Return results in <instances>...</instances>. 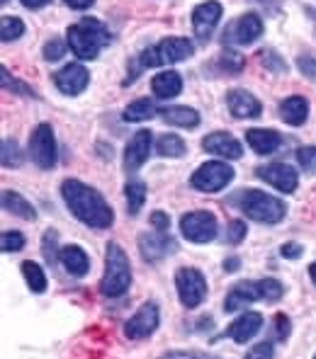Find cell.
Instances as JSON below:
<instances>
[{
	"label": "cell",
	"instance_id": "1",
	"mask_svg": "<svg viewBox=\"0 0 316 359\" xmlns=\"http://www.w3.org/2000/svg\"><path fill=\"white\" fill-rule=\"evenodd\" d=\"M61 194L66 199V207L81 224L91 229H110L114 221V214L105 197L95 187H88L81 180H66L61 184Z\"/></svg>",
	"mask_w": 316,
	"mask_h": 359
},
{
	"label": "cell",
	"instance_id": "2",
	"mask_svg": "<svg viewBox=\"0 0 316 359\" xmlns=\"http://www.w3.org/2000/svg\"><path fill=\"white\" fill-rule=\"evenodd\" d=\"M110 39H112V36H110V29L95 18H83L81 22L71 25L66 32L68 49L83 61L95 59V56L100 54V49L110 44Z\"/></svg>",
	"mask_w": 316,
	"mask_h": 359
},
{
	"label": "cell",
	"instance_id": "3",
	"mask_svg": "<svg viewBox=\"0 0 316 359\" xmlns=\"http://www.w3.org/2000/svg\"><path fill=\"white\" fill-rule=\"evenodd\" d=\"M231 199L249 219L258 221V224H280L287 214V204L272 194L263 192V189H244Z\"/></svg>",
	"mask_w": 316,
	"mask_h": 359
},
{
	"label": "cell",
	"instance_id": "4",
	"mask_svg": "<svg viewBox=\"0 0 316 359\" xmlns=\"http://www.w3.org/2000/svg\"><path fill=\"white\" fill-rule=\"evenodd\" d=\"M131 284V265L129 257L117 243H107L105 250V274L100 282V292L107 299H117L129 289Z\"/></svg>",
	"mask_w": 316,
	"mask_h": 359
},
{
	"label": "cell",
	"instance_id": "5",
	"mask_svg": "<svg viewBox=\"0 0 316 359\" xmlns=\"http://www.w3.org/2000/svg\"><path fill=\"white\" fill-rule=\"evenodd\" d=\"M284 294L282 284L272 277H265V279H258V282H239L231 287V292L226 294L224 299V311L226 313H234V311L244 309L246 304H253V301H280Z\"/></svg>",
	"mask_w": 316,
	"mask_h": 359
},
{
	"label": "cell",
	"instance_id": "6",
	"mask_svg": "<svg viewBox=\"0 0 316 359\" xmlns=\"http://www.w3.org/2000/svg\"><path fill=\"white\" fill-rule=\"evenodd\" d=\"M195 54V44L185 36H168V39H161L158 44H154L151 49H146L141 54V68H158L166 66V63H178L185 61Z\"/></svg>",
	"mask_w": 316,
	"mask_h": 359
},
{
	"label": "cell",
	"instance_id": "7",
	"mask_svg": "<svg viewBox=\"0 0 316 359\" xmlns=\"http://www.w3.org/2000/svg\"><path fill=\"white\" fill-rule=\"evenodd\" d=\"M234 180V168L224 161H209L204 165H199L197 170L190 177V184H192L197 192H221L226 184Z\"/></svg>",
	"mask_w": 316,
	"mask_h": 359
},
{
	"label": "cell",
	"instance_id": "8",
	"mask_svg": "<svg viewBox=\"0 0 316 359\" xmlns=\"http://www.w3.org/2000/svg\"><path fill=\"white\" fill-rule=\"evenodd\" d=\"M176 289L185 309H197L207 299V279L197 267H180L176 272Z\"/></svg>",
	"mask_w": 316,
	"mask_h": 359
},
{
	"label": "cell",
	"instance_id": "9",
	"mask_svg": "<svg viewBox=\"0 0 316 359\" xmlns=\"http://www.w3.org/2000/svg\"><path fill=\"white\" fill-rule=\"evenodd\" d=\"M29 156L41 170H51L56 165V139L49 124H39L29 136Z\"/></svg>",
	"mask_w": 316,
	"mask_h": 359
},
{
	"label": "cell",
	"instance_id": "10",
	"mask_svg": "<svg viewBox=\"0 0 316 359\" xmlns=\"http://www.w3.org/2000/svg\"><path fill=\"white\" fill-rule=\"evenodd\" d=\"M217 219L209 211H190L180 219V233L190 243H209L217 238Z\"/></svg>",
	"mask_w": 316,
	"mask_h": 359
},
{
	"label": "cell",
	"instance_id": "11",
	"mask_svg": "<svg viewBox=\"0 0 316 359\" xmlns=\"http://www.w3.org/2000/svg\"><path fill=\"white\" fill-rule=\"evenodd\" d=\"M158 323H161V311H158L154 301H149V304L139 306V311L126 320L124 335L131 337V340H144V337L154 335Z\"/></svg>",
	"mask_w": 316,
	"mask_h": 359
},
{
	"label": "cell",
	"instance_id": "12",
	"mask_svg": "<svg viewBox=\"0 0 316 359\" xmlns=\"http://www.w3.org/2000/svg\"><path fill=\"white\" fill-rule=\"evenodd\" d=\"M263 29H265L263 20L256 13H246L239 20H234L231 27L224 32V44H253V41L263 36Z\"/></svg>",
	"mask_w": 316,
	"mask_h": 359
},
{
	"label": "cell",
	"instance_id": "13",
	"mask_svg": "<svg viewBox=\"0 0 316 359\" xmlns=\"http://www.w3.org/2000/svg\"><path fill=\"white\" fill-rule=\"evenodd\" d=\"M221 15H224V8H221L219 0H207V3H199L197 8L192 10V29L195 36L199 41H207L209 36L217 29Z\"/></svg>",
	"mask_w": 316,
	"mask_h": 359
},
{
	"label": "cell",
	"instance_id": "14",
	"mask_svg": "<svg viewBox=\"0 0 316 359\" xmlns=\"http://www.w3.org/2000/svg\"><path fill=\"white\" fill-rule=\"evenodd\" d=\"M256 175L265 180L268 184H272L275 189H280L284 194H292L299 184L297 170L287 163H268V165H258Z\"/></svg>",
	"mask_w": 316,
	"mask_h": 359
},
{
	"label": "cell",
	"instance_id": "15",
	"mask_svg": "<svg viewBox=\"0 0 316 359\" xmlns=\"http://www.w3.org/2000/svg\"><path fill=\"white\" fill-rule=\"evenodd\" d=\"M88 83H91V73L81 63H68V66H63L61 71L54 73V86L59 88V93L68 95V97L81 95L88 88Z\"/></svg>",
	"mask_w": 316,
	"mask_h": 359
},
{
	"label": "cell",
	"instance_id": "16",
	"mask_svg": "<svg viewBox=\"0 0 316 359\" xmlns=\"http://www.w3.org/2000/svg\"><path fill=\"white\" fill-rule=\"evenodd\" d=\"M151 149H154V134L149 129H141L131 136V141L126 144L124 149V170L126 172H134L149 161Z\"/></svg>",
	"mask_w": 316,
	"mask_h": 359
},
{
	"label": "cell",
	"instance_id": "17",
	"mask_svg": "<svg viewBox=\"0 0 316 359\" xmlns=\"http://www.w3.org/2000/svg\"><path fill=\"white\" fill-rule=\"evenodd\" d=\"M139 250H141V255H144V260L158 262V260H163V257L171 255V252H176L178 243L168 233H161V231H158V233H141Z\"/></svg>",
	"mask_w": 316,
	"mask_h": 359
},
{
	"label": "cell",
	"instance_id": "18",
	"mask_svg": "<svg viewBox=\"0 0 316 359\" xmlns=\"http://www.w3.org/2000/svg\"><path fill=\"white\" fill-rule=\"evenodd\" d=\"M202 149L212 156L226 158V161H239L244 156V146L236 136L226 134V131H214V134L204 136L202 139Z\"/></svg>",
	"mask_w": 316,
	"mask_h": 359
},
{
	"label": "cell",
	"instance_id": "19",
	"mask_svg": "<svg viewBox=\"0 0 316 359\" xmlns=\"http://www.w3.org/2000/svg\"><path fill=\"white\" fill-rule=\"evenodd\" d=\"M226 104H229V112L239 119H256L263 112V104L249 90H231L226 95Z\"/></svg>",
	"mask_w": 316,
	"mask_h": 359
},
{
	"label": "cell",
	"instance_id": "20",
	"mask_svg": "<svg viewBox=\"0 0 316 359\" xmlns=\"http://www.w3.org/2000/svg\"><path fill=\"white\" fill-rule=\"evenodd\" d=\"M261 328H263V316L256 313V311H246L244 316H239V318L226 328L224 335L231 337L234 342H239V345H246L253 335H258Z\"/></svg>",
	"mask_w": 316,
	"mask_h": 359
},
{
	"label": "cell",
	"instance_id": "21",
	"mask_svg": "<svg viewBox=\"0 0 316 359\" xmlns=\"http://www.w3.org/2000/svg\"><path fill=\"white\" fill-rule=\"evenodd\" d=\"M246 141L258 156H270L282 146V136L275 129H249L246 131Z\"/></svg>",
	"mask_w": 316,
	"mask_h": 359
},
{
	"label": "cell",
	"instance_id": "22",
	"mask_svg": "<svg viewBox=\"0 0 316 359\" xmlns=\"http://www.w3.org/2000/svg\"><path fill=\"white\" fill-rule=\"evenodd\" d=\"M59 262H61L63 269H66L68 274H73V277H86L88 269H91V257H88V252L83 250L81 245L61 248Z\"/></svg>",
	"mask_w": 316,
	"mask_h": 359
},
{
	"label": "cell",
	"instance_id": "23",
	"mask_svg": "<svg viewBox=\"0 0 316 359\" xmlns=\"http://www.w3.org/2000/svg\"><path fill=\"white\" fill-rule=\"evenodd\" d=\"M151 90L158 100H173L183 93V78L178 71H161L151 81Z\"/></svg>",
	"mask_w": 316,
	"mask_h": 359
},
{
	"label": "cell",
	"instance_id": "24",
	"mask_svg": "<svg viewBox=\"0 0 316 359\" xmlns=\"http://www.w3.org/2000/svg\"><path fill=\"white\" fill-rule=\"evenodd\" d=\"M158 114H161L166 124L180 126V129H195V126H199V112H197V109H192V107L171 104V107L158 109Z\"/></svg>",
	"mask_w": 316,
	"mask_h": 359
},
{
	"label": "cell",
	"instance_id": "25",
	"mask_svg": "<svg viewBox=\"0 0 316 359\" xmlns=\"http://www.w3.org/2000/svg\"><path fill=\"white\" fill-rule=\"evenodd\" d=\"M280 117L287 121L289 126H302L309 117V102L307 97H299V95H292V97L282 100L280 102Z\"/></svg>",
	"mask_w": 316,
	"mask_h": 359
},
{
	"label": "cell",
	"instance_id": "26",
	"mask_svg": "<svg viewBox=\"0 0 316 359\" xmlns=\"http://www.w3.org/2000/svg\"><path fill=\"white\" fill-rule=\"evenodd\" d=\"M3 209L10 211L13 216H18V219H25V221L37 219V209L32 207L29 199H25L20 192H10V189H5L3 192Z\"/></svg>",
	"mask_w": 316,
	"mask_h": 359
},
{
	"label": "cell",
	"instance_id": "27",
	"mask_svg": "<svg viewBox=\"0 0 316 359\" xmlns=\"http://www.w3.org/2000/svg\"><path fill=\"white\" fill-rule=\"evenodd\" d=\"M124 194H126V211L131 216H136L146 202V182L144 180H126Z\"/></svg>",
	"mask_w": 316,
	"mask_h": 359
},
{
	"label": "cell",
	"instance_id": "28",
	"mask_svg": "<svg viewBox=\"0 0 316 359\" xmlns=\"http://www.w3.org/2000/svg\"><path fill=\"white\" fill-rule=\"evenodd\" d=\"M156 151H158V156H163V158H180L187 153V146L180 136L163 134V136H158V141H156Z\"/></svg>",
	"mask_w": 316,
	"mask_h": 359
},
{
	"label": "cell",
	"instance_id": "29",
	"mask_svg": "<svg viewBox=\"0 0 316 359\" xmlns=\"http://www.w3.org/2000/svg\"><path fill=\"white\" fill-rule=\"evenodd\" d=\"M158 114V107L151 100H134L129 107L124 109V121H146Z\"/></svg>",
	"mask_w": 316,
	"mask_h": 359
},
{
	"label": "cell",
	"instance_id": "30",
	"mask_svg": "<svg viewBox=\"0 0 316 359\" xmlns=\"http://www.w3.org/2000/svg\"><path fill=\"white\" fill-rule=\"evenodd\" d=\"M22 277H25L27 287L34 294H44L46 292V274H44V269L37 265V262H32V260L22 262Z\"/></svg>",
	"mask_w": 316,
	"mask_h": 359
},
{
	"label": "cell",
	"instance_id": "31",
	"mask_svg": "<svg viewBox=\"0 0 316 359\" xmlns=\"http://www.w3.org/2000/svg\"><path fill=\"white\" fill-rule=\"evenodd\" d=\"M25 34V22L20 18H3L0 25V39L3 41H15Z\"/></svg>",
	"mask_w": 316,
	"mask_h": 359
},
{
	"label": "cell",
	"instance_id": "32",
	"mask_svg": "<svg viewBox=\"0 0 316 359\" xmlns=\"http://www.w3.org/2000/svg\"><path fill=\"white\" fill-rule=\"evenodd\" d=\"M41 252H44L46 262H51V265L59 260L61 250H59V236H56V231L49 229L44 233V238H41Z\"/></svg>",
	"mask_w": 316,
	"mask_h": 359
},
{
	"label": "cell",
	"instance_id": "33",
	"mask_svg": "<svg viewBox=\"0 0 316 359\" xmlns=\"http://www.w3.org/2000/svg\"><path fill=\"white\" fill-rule=\"evenodd\" d=\"M258 59H261L263 66H265L268 71H272V73H284V71H287V63L282 61V56L277 54L275 49H261V51H258Z\"/></svg>",
	"mask_w": 316,
	"mask_h": 359
},
{
	"label": "cell",
	"instance_id": "34",
	"mask_svg": "<svg viewBox=\"0 0 316 359\" xmlns=\"http://www.w3.org/2000/svg\"><path fill=\"white\" fill-rule=\"evenodd\" d=\"M3 165L5 168L22 165V153H20V146L15 144L13 139H5L3 141Z\"/></svg>",
	"mask_w": 316,
	"mask_h": 359
},
{
	"label": "cell",
	"instance_id": "35",
	"mask_svg": "<svg viewBox=\"0 0 316 359\" xmlns=\"http://www.w3.org/2000/svg\"><path fill=\"white\" fill-rule=\"evenodd\" d=\"M246 233H249V226H246V221H241V219H234L229 226H226V243L229 245H239L241 241L246 238Z\"/></svg>",
	"mask_w": 316,
	"mask_h": 359
},
{
	"label": "cell",
	"instance_id": "36",
	"mask_svg": "<svg viewBox=\"0 0 316 359\" xmlns=\"http://www.w3.org/2000/svg\"><path fill=\"white\" fill-rule=\"evenodd\" d=\"M297 163L304 172H316V146H302V149H297Z\"/></svg>",
	"mask_w": 316,
	"mask_h": 359
},
{
	"label": "cell",
	"instance_id": "37",
	"mask_svg": "<svg viewBox=\"0 0 316 359\" xmlns=\"http://www.w3.org/2000/svg\"><path fill=\"white\" fill-rule=\"evenodd\" d=\"M0 245H3V252H18L25 248V236L20 231H5Z\"/></svg>",
	"mask_w": 316,
	"mask_h": 359
},
{
	"label": "cell",
	"instance_id": "38",
	"mask_svg": "<svg viewBox=\"0 0 316 359\" xmlns=\"http://www.w3.org/2000/svg\"><path fill=\"white\" fill-rule=\"evenodd\" d=\"M66 51H68V44H63L61 39H49L44 46V59L46 61H61Z\"/></svg>",
	"mask_w": 316,
	"mask_h": 359
},
{
	"label": "cell",
	"instance_id": "39",
	"mask_svg": "<svg viewBox=\"0 0 316 359\" xmlns=\"http://www.w3.org/2000/svg\"><path fill=\"white\" fill-rule=\"evenodd\" d=\"M272 342H258L256 347H251L249 355L244 359H272Z\"/></svg>",
	"mask_w": 316,
	"mask_h": 359
},
{
	"label": "cell",
	"instance_id": "40",
	"mask_svg": "<svg viewBox=\"0 0 316 359\" xmlns=\"http://www.w3.org/2000/svg\"><path fill=\"white\" fill-rule=\"evenodd\" d=\"M221 66L226 68L229 73H239L241 68H244V59L241 56H236V54H231V51H226V56H221Z\"/></svg>",
	"mask_w": 316,
	"mask_h": 359
},
{
	"label": "cell",
	"instance_id": "41",
	"mask_svg": "<svg viewBox=\"0 0 316 359\" xmlns=\"http://www.w3.org/2000/svg\"><path fill=\"white\" fill-rule=\"evenodd\" d=\"M297 63H299V71H302L304 76L316 78V59L314 56H299Z\"/></svg>",
	"mask_w": 316,
	"mask_h": 359
},
{
	"label": "cell",
	"instance_id": "42",
	"mask_svg": "<svg viewBox=\"0 0 316 359\" xmlns=\"http://www.w3.org/2000/svg\"><path fill=\"white\" fill-rule=\"evenodd\" d=\"M151 224H154V229L161 231V233H168V229H171V219H168L163 211H154V214H151Z\"/></svg>",
	"mask_w": 316,
	"mask_h": 359
},
{
	"label": "cell",
	"instance_id": "43",
	"mask_svg": "<svg viewBox=\"0 0 316 359\" xmlns=\"http://www.w3.org/2000/svg\"><path fill=\"white\" fill-rule=\"evenodd\" d=\"M302 252H304V248L299 245V243H284V245L280 248V255L287 257V260H297Z\"/></svg>",
	"mask_w": 316,
	"mask_h": 359
},
{
	"label": "cell",
	"instance_id": "44",
	"mask_svg": "<svg viewBox=\"0 0 316 359\" xmlns=\"http://www.w3.org/2000/svg\"><path fill=\"white\" fill-rule=\"evenodd\" d=\"M287 335H289V320H287V316L280 313L275 318V337L277 340H287Z\"/></svg>",
	"mask_w": 316,
	"mask_h": 359
},
{
	"label": "cell",
	"instance_id": "45",
	"mask_svg": "<svg viewBox=\"0 0 316 359\" xmlns=\"http://www.w3.org/2000/svg\"><path fill=\"white\" fill-rule=\"evenodd\" d=\"M3 86L10 88V90H18V93H25V95H34L29 88L22 86V81H13V78L8 76V71H5V68H3Z\"/></svg>",
	"mask_w": 316,
	"mask_h": 359
},
{
	"label": "cell",
	"instance_id": "46",
	"mask_svg": "<svg viewBox=\"0 0 316 359\" xmlns=\"http://www.w3.org/2000/svg\"><path fill=\"white\" fill-rule=\"evenodd\" d=\"M163 359H217V357L199 355V352H168Z\"/></svg>",
	"mask_w": 316,
	"mask_h": 359
},
{
	"label": "cell",
	"instance_id": "47",
	"mask_svg": "<svg viewBox=\"0 0 316 359\" xmlns=\"http://www.w3.org/2000/svg\"><path fill=\"white\" fill-rule=\"evenodd\" d=\"M63 3H66L68 8H73V10H88L95 0H63Z\"/></svg>",
	"mask_w": 316,
	"mask_h": 359
},
{
	"label": "cell",
	"instance_id": "48",
	"mask_svg": "<svg viewBox=\"0 0 316 359\" xmlns=\"http://www.w3.org/2000/svg\"><path fill=\"white\" fill-rule=\"evenodd\" d=\"M20 3H22L27 10H41V8H46L51 0H20Z\"/></svg>",
	"mask_w": 316,
	"mask_h": 359
},
{
	"label": "cell",
	"instance_id": "49",
	"mask_svg": "<svg viewBox=\"0 0 316 359\" xmlns=\"http://www.w3.org/2000/svg\"><path fill=\"white\" fill-rule=\"evenodd\" d=\"M239 267H241L239 257H229V260H224V272H236Z\"/></svg>",
	"mask_w": 316,
	"mask_h": 359
},
{
	"label": "cell",
	"instance_id": "50",
	"mask_svg": "<svg viewBox=\"0 0 316 359\" xmlns=\"http://www.w3.org/2000/svg\"><path fill=\"white\" fill-rule=\"evenodd\" d=\"M309 277H312V282L316 284V262H314L312 267H309Z\"/></svg>",
	"mask_w": 316,
	"mask_h": 359
},
{
	"label": "cell",
	"instance_id": "51",
	"mask_svg": "<svg viewBox=\"0 0 316 359\" xmlns=\"http://www.w3.org/2000/svg\"><path fill=\"white\" fill-rule=\"evenodd\" d=\"M0 3H3V5H5V3H8V0H0Z\"/></svg>",
	"mask_w": 316,
	"mask_h": 359
}]
</instances>
